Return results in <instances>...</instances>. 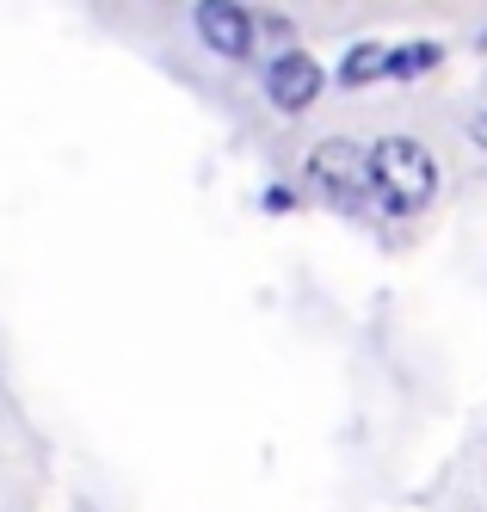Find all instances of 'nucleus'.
<instances>
[{"instance_id":"nucleus-1","label":"nucleus","mask_w":487,"mask_h":512,"mask_svg":"<svg viewBox=\"0 0 487 512\" xmlns=\"http://www.w3.org/2000/svg\"><path fill=\"white\" fill-rule=\"evenodd\" d=\"M370 192L389 210H420L438 192V161L414 136H383L377 149H370Z\"/></svg>"},{"instance_id":"nucleus-2","label":"nucleus","mask_w":487,"mask_h":512,"mask_svg":"<svg viewBox=\"0 0 487 512\" xmlns=\"http://www.w3.org/2000/svg\"><path fill=\"white\" fill-rule=\"evenodd\" d=\"M309 179L340 204V210H352L364 192H370V155L364 149H352V142H321V149L309 155Z\"/></svg>"},{"instance_id":"nucleus-3","label":"nucleus","mask_w":487,"mask_h":512,"mask_svg":"<svg viewBox=\"0 0 487 512\" xmlns=\"http://www.w3.org/2000/svg\"><path fill=\"white\" fill-rule=\"evenodd\" d=\"M327 75H321V62L303 56V50H284L272 68H266V99L278 105V112H309V105L321 99Z\"/></svg>"},{"instance_id":"nucleus-4","label":"nucleus","mask_w":487,"mask_h":512,"mask_svg":"<svg viewBox=\"0 0 487 512\" xmlns=\"http://www.w3.org/2000/svg\"><path fill=\"white\" fill-rule=\"evenodd\" d=\"M198 38L229 56V62H247L253 56V13L235 7V0H198Z\"/></svg>"},{"instance_id":"nucleus-5","label":"nucleus","mask_w":487,"mask_h":512,"mask_svg":"<svg viewBox=\"0 0 487 512\" xmlns=\"http://www.w3.org/2000/svg\"><path fill=\"white\" fill-rule=\"evenodd\" d=\"M383 75H389V50L383 44H358L340 62V87H370V81H383Z\"/></svg>"},{"instance_id":"nucleus-6","label":"nucleus","mask_w":487,"mask_h":512,"mask_svg":"<svg viewBox=\"0 0 487 512\" xmlns=\"http://www.w3.org/2000/svg\"><path fill=\"white\" fill-rule=\"evenodd\" d=\"M426 68H438V44H414L389 56V75H426Z\"/></svg>"},{"instance_id":"nucleus-7","label":"nucleus","mask_w":487,"mask_h":512,"mask_svg":"<svg viewBox=\"0 0 487 512\" xmlns=\"http://www.w3.org/2000/svg\"><path fill=\"white\" fill-rule=\"evenodd\" d=\"M469 142H475V149H487V105H475V112H469Z\"/></svg>"}]
</instances>
